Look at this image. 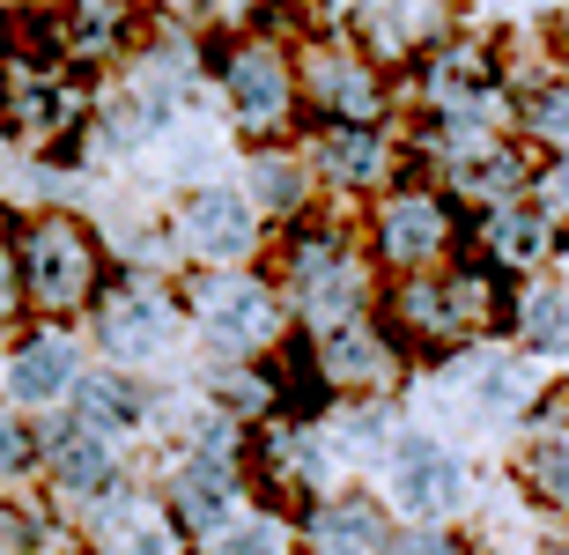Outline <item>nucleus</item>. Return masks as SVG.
<instances>
[{"instance_id": "obj_24", "label": "nucleus", "mask_w": 569, "mask_h": 555, "mask_svg": "<svg viewBox=\"0 0 569 555\" xmlns=\"http://www.w3.org/2000/svg\"><path fill=\"white\" fill-rule=\"evenodd\" d=\"M392 555H473V541H466L451 518H437V526H400V534H392Z\"/></svg>"}, {"instance_id": "obj_12", "label": "nucleus", "mask_w": 569, "mask_h": 555, "mask_svg": "<svg viewBox=\"0 0 569 555\" xmlns=\"http://www.w3.org/2000/svg\"><path fill=\"white\" fill-rule=\"evenodd\" d=\"M510 348L532 356L540 370L569 364V267L518 281V297H510Z\"/></svg>"}, {"instance_id": "obj_20", "label": "nucleus", "mask_w": 569, "mask_h": 555, "mask_svg": "<svg viewBox=\"0 0 569 555\" xmlns=\"http://www.w3.org/2000/svg\"><path fill=\"white\" fill-rule=\"evenodd\" d=\"M82 378V364H74V341H52V334H44V341H30L16 356V400H60L67 385Z\"/></svg>"}, {"instance_id": "obj_21", "label": "nucleus", "mask_w": 569, "mask_h": 555, "mask_svg": "<svg viewBox=\"0 0 569 555\" xmlns=\"http://www.w3.org/2000/svg\"><path fill=\"white\" fill-rule=\"evenodd\" d=\"M104 341L119 348V356H163V348H170V311H163L156 297H127V304H111Z\"/></svg>"}, {"instance_id": "obj_8", "label": "nucleus", "mask_w": 569, "mask_h": 555, "mask_svg": "<svg viewBox=\"0 0 569 555\" xmlns=\"http://www.w3.org/2000/svg\"><path fill=\"white\" fill-rule=\"evenodd\" d=\"M459 8L451 0H356V44L378 67H415L437 44H451Z\"/></svg>"}, {"instance_id": "obj_17", "label": "nucleus", "mask_w": 569, "mask_h": 555, "mask_svg": "<svg viewBox=\"0 0 569 555\" xmlns=\"http://www.w3.org/2000/svg\"><path fill=\"white\" fill-rule=\"evenodd\" d=\"M510 133H518L540 163H569V75H540V82L518 89Z\"/></svg>"}, {"instance_id": "obj_3", "label": "nucleus", "mask_w": 569, "mask_h": 555, "mask_svg": "<svg viewBox=\"0 0 569 555\" xmlns=\"http://www.w3.org/2000/svg\"><path fill=\"white\" fill-rule=\"evenodd\" d=\"M466 237H473V215L437 186V178H407L378 200L370 215V252L392 281L400 275H437L451 259L466 252Z\"/></svg>"}, {"instance_id": "obj_18", "label": "nucleus", "mask_w": 569, "mask_h": 555, "mask_svg": "<svg viewBox=\"0 0 569 555\" xmlns=\"http://www.w3.org/2000/svg\"><path fill=\"white\" fill-rule=\"evenodd\" d=\"M178 512L192 518V534H222L237 518V467L222 452H200V459L178 474Z\"/></svg>"}, {"instance_id": "obj_11", "label": "nucleus", "mask_w": 569, "mask_h": 555, "mask_svg": "<svg viewBox=\"0 0 569 555\" xmlns=\"http://www.w3.org/2000/svg\"><path fill=\"white\" fill-rule=\"evenodd\" d=\"M192 304H200L208 348H222V356H259V348L281 334L274 297H267L252 275H208L200 289H192Z\"/></svg>"}, {"instance_id": "obj_19", "label": "nucleus", "mask_w": 569, "mask_h": 555, "mask_svg": "<svg viewBox=\"0 0 569 555\" xmlns=\"http://www.w3.org/2000/svg\"><path fill=\"white\" fill-rule=\"evenodd\" d=\"M30 281H38L44 304H74L89 289V245L67 222H52V230L30 245Z\"/></svg>"}, {"instance_id": "obj_23", "label": "nucleus", "mask_w": 569, "mask_h": 555, "mask_svg": "<svg viewBox=\"0 0 569 555\" xmlns=\"http://www.w3.org/2000/svg\"><path fill=\"white\" fill-rule=\"evenodd\" d=\"M60 474H67V489H104L111 482V452L97 445V429H67L60 437Z\"/></svg>"}, {"instance_id": "obj_4", "label": "nucleus", "mask_w": 569, "mask_h": 555, "mask_svg": "<svg viewBox=\"0 0 569 555\" xmlns=\"http://www.w3.org/2000/svg\"><path fill=\"white\" fill-rule=\"evenodd\" d=\"M370 289H378V259L356 252L348 237H303L289 252V297L318 334L340 326V319H362L370 311Z\"/></svg>"}, {"instance_id": "obj_30", "label": "nucleus", "mask_w": 569, "mask_h": 555, "mask_svg": "<svg viewBox=\"0 0 569 555\" xmlns=\"http://www.w3.org/2000/svg\"><path fill=\"white\" fill-rule=\"evenodd\" d=\"M119 555H163V541H156V534H141V541H127Z\"/></svg>"}, {"instance_id": "obj_31", "label": "nucleus", "mask_w": 569, "mask_h": 555, "mask_svg": "<svg viewBox=\"0 0 569 555\" xmlns=\"http://www.w3.org/2000/svg\"><path fill=\"white\" fill-rule=\"evenodd\" d=\"M562 75H569V30H562Z\"/></svg>"}, {"instance_id": "obj_13", "label": "nucleus", "mask_w": 569, "mask_h": 555, "mask_svg": "<svg viewBox=\"0 0 569 555\" xmlns=\"http://www.w3.org/2000/svg\"><path fill=\"white\" fill-rule=\"evenodd\" d=\"M222 75H230V105H237V119H244L252 133H274L281 119L296 111V89H303L274 44H237Z\"/></svg>"}, {"instance_id": "obj_28", "label": "nucleus", "mask_w": 569, "mask_h": 555, "mask_svg": "<svg viewBox=\"0 0 569 555\" xmlns=\"http://www.w3.org/2000/svg\"><path fill=\"white\" fill-rule=\"evenodd\" d=\"M526 555H569V518H562V526H555V534H540V541H532Z\"/></svg>"}, {"instance_id": "obj_15", "label": "nucleus", "mask_w": 569, "mask_h": 555, "mask_svg": "<svg viewBox=\"0 0 569 555\" xmlns=\"http://www.w3.org/2000/svg\"><path fill=\"white\" fill-rule=\"evenodd\" d=\"M392 534L378 496H326L311 512V555H392Z\"/></svg>"}, {"instance_id": "obj_9", "label": "nucleus", "mask_w": 569, "mask_h": 555, "mask_svg": "<svg viewBox=\"0 0 569 555\" xmlns=\"http://www.w3.org/2000/svg\"><path fill=\"white\" fill-rule=\"evenodd\" d=\"M407 370V348H400V334L385 319H340V326H326L318 334V378L333 385V393H385V385Z\"/></svg>"}, {"instance_id": "obj_7", "label": "nucleus", "mask_w": 569, "mask_h": 555, "mask_svg": "<svg viewBox=\"0 0 569 555\" xmlns=\"http://www.w3.org/2000/svg\"><path fill=\"white\" fill-rule=\"evenodd\" d=\"M510 482L526 496L540 518L562 526L569 518V385H555L540 415L518 429V445H510Z\"/></svg>"}, {"instance_id": "obj_6", "label": "nucleus", "mask_w": 569, "mask_h": 555, "mask_svg": "<svg viewBox=\"0 0 569 555\" xmlns=\"http://www.w3.org/2000/svg\"><path fill=\"white\" fill-rule=\"evenodd\" d=\"M385 496L407 512V526H437L466 504V459L437 429H400V445L385 459Z\"/></svg>"}, {"instance_id": "obj_22", "label": "nucleus", "mask_w": 569, "mask_h": 555, "mask_svg": "<svg viewBox=\"0 0 569 555\" xmlns=\"http://www.w3.org/2000/svg\"><path fill=\"white\" fill-rule=\"evenodd\" d=\"M252 200L274 215H296L303 200H311V178H303V163L296 156H259L252 163Z\"/></svg>"}, {"instance_id": "obj_29", "label": "nucleus", "mask_w": 569, "mask_h": 555, "mask_svg": "<svg viewBox=\"0 0 569 555\" xmlns=\"http://www.w3.org/2000/svg\"><path fill=\"white\" fill-rule=\"evenodd\" d=\"M16 304V267H8V252H0V311Z\"/></svg>"}, {"instance_id": "obj_16", "label": "nucleus", "mask_w": 569, "mask_h": 555, "mask_svg": "<svg viewBox=\"0 0 569 555\" xmlns=\"http://www.w3.org/2000/svg\"><path fill=\"white\" fill-rule=\"evenodd\" d=\"M186 230H192V252L200 259H244L259 237V208L237 200V192H192Z\"/></svg>"}, {"instance_id": "obj_27", "label": "nucleus", "mask_w": 569, "mask_h": 555, "mask_svg": "<svg viewBox=\"0 0 569 555\" xmlns=\"http://www.w3.org/2000/svg\"><path fill=\"white\" fill-rule=\"evenodd\" d=\"M22 459H30V437L16 415H0V467H22Z\"/></svg>"}, {"instance_id": "obj_25", "label": "nucleus", "mask_w": 569, "mask_h": 555, "mask_svg": "<svg viewBox=\"0 0 569 555\" xmlns=\"http://www.w3.org/2000/svg\"><path fill=\"white\" fill-rule=\"evenodd\" d=\"M214 555H281V526L267 512L259 518H230L222 541H214Z\"/></svg>"}, {"instance_id": "obj_14", "label": "nucleus", "mask_w": 569, "mask_h": 555, "mask_svg": "<svg viewBox=\"0 0 569 555\" xmlns=\"http://www.w3.org/2000/svg\"><path fill=\"white\" fill-rule=\"evenodd\" d=\"M311 163L333 178L340 192H392V171H400V149L385 127H326L311 141Z\"/></svg>"}, {"instance_id": "obj_1", "label": "nucleus", "mask_w": 569, "mask_h": 555, "mask_svg": "<svg viewBox=\"0 0 569 555\" xmlns=\"http://www.w3.org/2000/svg\"><path fill=\"white\" fill-rule=\"evenodd\" d=\"M510 297H518V289H510L488 259H451V267H437V275H400L392 281L385 326L400 334V348L451 364V356H466V348H481V334L496 319L510 326Z\"/></svg>"}, {"instance_id": "obj_26", "label": "nucleus", "mask_w": 569, "mask_h": 555, "mask_svg": "<svg viewBox=\"0 0 569 555\" xmlns=\"http://www.w3.org/2000/svg\"><path fill=\"white\" fill-rule=\"evenodd\" d=\"M82 407L97 415V423H111V429L141 415V400H133V385H127V378H89V385H82Z\"/></svg>"}, {"instance_id": "obj_5", "label": "nucleus", "mask_w": 569, "mask_h": 555, "mask_svg": "<svg viewBox=\"0 0 569 555\" xmlns=\"http://www.w3.org/2000/svg\"><path fill=\"white\" fill-rule=\"evenodd\" d=\"M473 252H481L503 281L555 275V267L569 259V215H555L540 192H526V200H503V208L473 215Z\"/></svg>"}, {"instance_id": "obj_10", "label": "nucleus", "mask_w": 569, "mask_h": 555, "mask_svg": "<svg viewBox=\"0 0 569 555\" xmlns=\"http://www.w3.org/2000/svg\"><path fill=\"white\" fill-rule=\"evenodd\" d=\"M303 89L326 111V127H378L385 119V67L362 44H318L303 60Z\"/></svg>"}, {"instance_id": "obj_2", "label": "nucleus", "mask_w": 569, "mask_h": 555, "mask_svg": "<svg viewBox=\"0 0 569 555\" xmlns=\"http://www.w3.org/2000/svg\"><path fill=\"white\" fill-rule=\"evenodd\" d=\"M429 400L459 429H526L540 415V400H548V378L518 348H466V356L437 364Z\"/></svg>"}]
</instances>
